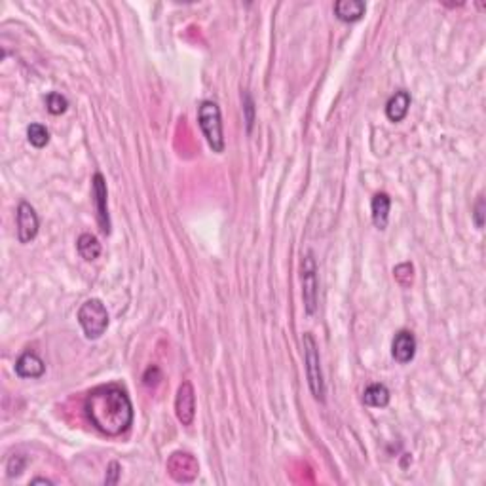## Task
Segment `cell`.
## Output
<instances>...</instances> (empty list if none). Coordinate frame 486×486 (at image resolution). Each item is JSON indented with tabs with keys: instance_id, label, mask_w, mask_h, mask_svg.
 <instances>
[{
	"instance_id": "obj_1",
	"label": "cell",
	"mask_w": 486,
	"mask_h": 486,
	"mask_svg": "<svg viewBox=\"0 0 486 486\" xmlns=\"http://www.w3.org/2000/svg\"><path fill=\"white\" fill-rule=\"evenodd\" d=\"M84 410L91 425L103 435L116 437L134 424V405L118 386H101L85 397Z\"/></svg>"
},
{
	"instance_id": "obj_2",
	"label": "cell",
	"mask_w": 486,
	"mask_h": 486,
	"mask_svg": "<svg viewBox=\"0 0 486 486\" xmlns=\"http://www.w3.org/2000/svg\"><path fill=\"white\" fill-rule=\"evenodd\" d=\"M78 323L84 331L85 338L97 340L109 327V312L99 298H90L80 306Z\"/></svg>"
},
{
	"instance_id": "obj_3",
	"label": "cell",
	"mask_w": 486,
	"mask_h": 486,
	"mask_svg": "<svg viewBox=\"0 0 486 486\" xmlns=\"http://www.w3.org/2000/svg\"><path fill=\"white\" fill-rule=\"evenodd\" d=\"M198 122L207 139V145L213 152L225 150V135H223V118H220L219 105L215 101H203L198 109Z\"/></svg>"
},
{
	"instance_id": "obj_4",
	"label": "cell",
	"mask_w": 486,
	"mask_h": 486,
	"mask_svg": "<svg viewBox=\"0 0 486 486\" xmlns=\"http://www.w3.org/2000/svg\"><path fill=\"white\" fill-rule=\"evenodd\" d=\"M304 363H306V374H308V384H310L312 395L317 401H325V382H323L321 372V359H319V350H317L316 338L310 333H304Z\"/></svg>"
},
{
	"instance_id": "obj_5",
	"label": "cell",
	"mask_w": 486,
	"mask_h": 486,
	"mask_svg": "<svg viewBox=\"0 0 486 486\" xmlns=\"http://www.w3.org/2000/svg\"><path fill=\"white\" fill-rule=\"evenodd\" d=\"M317 289H319V281H317V264L314 259V253L308 251L302 261V298H304V310L308 316H314L317 310Z\"/></svg>"
},
{
	"instance_id": "obj_6",
	"label": "cell",
	"mask_w": 486,
	"mask_h": 486,
	"mask_svg": "<svg viewBox=\"0 0 486 486\" xmlns=\"http://www.w3.org/2000/svg\"><path fill=\"white\" fill-rule=\"evenodd\" d=\"M167 471L177 482H192L198 477L200 466L194 456L189 452H175L167 460Z\"/></svg>"
},
{
	"instance_id": "obj_7",
	"label": "cell",
	"mask_w": 486,
	"mask_h": 486,
	"mask_svg": "<svg viewBox=\"0 0 486 486\" xmlns=\"http://www.w3.org/2000/svg\"><path fill=\"white\" fill-rule=\"evenodd\" d=\"M175 414L177 420L182 425H192L196 416V391L194 386L186 380L177 389L175 397Z\"/></svg>"
},
{
	"instance_id": "obj_8",
	"label": "cell",
	"mask_w": 486,
	"mask_h": 486,
	"mask_svg": "<svg viewBox=\"0 0 486 486\" xmlns=\"http://www.w3.org/2000/svg\"><path fill=\"white\" fill-rule=\"evenodd\" d=\"M38 234V215L35 207L21 201L18 207V237L21 243L32 242Z\"/></svg>"
},
{
	"instance_id": "obj_9",
	"label": "cell",
	"mask_w": 486,
	"mask_h": 486,
	"mask_svg": "<svg viewBox=\"0 0 486 486\" xmlns=\"http://www.w3.org/2000/svg\"><path fill=\"white\" fill-rule=\"evenodd\" d=\"M107 182L101 173L93 175V201H95V209H97V220L103 234H110V217L109 206H107Z\"/></svg>"
},
{
	"instance_id": "obj_10",
	"label": "cell",
	"mask_w": 486,
	"mask_h": 486,
	"mask_svg": "<svg viewBox=\"0 0 486 486\" xmlns=\"http://www.w3.org/2000/svg\"><path fill=\"white\" fill-rule=\"evenodd\" d=\"M391 355L397 363H410L416 355V338L410 331H399L391 344Z\"/></svg>"
},
{
	"instance_id": "obj_11",
	"label": "cell",
	"mask_w": 486,
	"mask_h": 486,
	"mask_svg": "<svg viewBox=\"0 0 486 486\" xmlns=\"http://www.w3.org/2000/svg\"><path fill=\"white\" fill-rule=\"evenodd\" d=\"M46 372V364L35 352H25L16 361V374L19 378H40Z\"/></svg>"
},
{
	"instance_id": "obj_12",
	"label": "cell",
	"mask_w": 486,
	"mask_h": 486,
	"mask_svg": "<svg viewBox=\"0 0 486 486\" xmlns=\"http://www.w3.org/2000/svg\"><path fill=\"white\" fill-rule=\"evenodd\" d=\"M408 109H410V95H408V91L399 90L389 97L388 105H386V116H388L389 122L397 124V122L405 120Z\"/></svg>"
},
{
	"instance_id": "obj_13",
	"label": "cell",
	"mask_w": 486,
	"mask_h": 486,
	"mask_svg": "<svg viewBox=\"0 0 486 486\" xmlns=\"http://www.w3.org/2000/svg\"><path fill=\"white\" fill-rule=\"evenodd\" d=\"M364 8L367 6L361 0H338L334 4V13L344 23H353V21H359L363 18Z\"/></svg>"
},
{
	"instance_id": "obj_14",
	"label": "cell",
	"mask_w": 486,
	"mask_h": 486,
	"mask_svg": "<svg viewBox=\"0 0 486 486\" xmlns=\"http://www.w3.org/2000/svg\"><path fill=\"white\" fill-rule=\"evenodd\" d=\"M389 207H391V198L386 192H380L372 198L371 211H372V223L378 230H386L389 219Z\"/></svg>"
},
{
	"instance_id": "obj_15",
	"label": "cell",
	"mask_w": 486,
	"mask_h": 486,
	"mask_svg": "<svg viewBox=\"0 0 486 486\" xmlns=\"http://www.w3.org/2000/svg\"><path fill=\"white\" fill-rule=\"evenodd\" d=\"M363 403L369 407L384 408L389 405V389L384 384H371L364 389Z\"/></svg>"
},
{
	"instance_id": "obj_16",
	"label": "cell",
	"mask_w": 486,
	"mask_h": 486,
	"mask_svg": "<svg viewBox=\"0 0 486 486\" xmlns=\"http://www.w3.org/2000/svg\"><path fill=\"white\" fill-rule=\"evenodd\" d=\"M76 249H78V255L84 259V261L91 262L99 259L101 255V243L93 234H82L76 242Z\"/></svg>"
},
{
	"instance_id": "obj_17",
	"label": "cell",
	"mask_w": 486,
	"mask_h": 486,
	"mask_svg": "<svg viewBox=\"0 0 486 486\" xmlns=\"http://www.w3.org/2000/svg\"><path fill=\"white\" fill-rule=\"evenodd\" d=\"M27 139L35 148H44L49 143V131L42 124H30L27 128Z\"/></svg>"
},
{
	"instance_id": "obj_18",
	"label": "cell",
	"mask_w": 486,
	"mask_h": 486,
	"mask_svg": "<svg viewBox=\"0 0 486 486\" xmlns=\"http://www.w3.org/2000/svg\"><path fill=\"white\" fill-rule=\"evenodd\" d=\"M69 107V101L61 93H57V91H52V93H48V97H46V109H48L49 114L54 116H59L63 114L65 110H67Z\"/></svg>"
},
{
	"instance_id": "obj_19",
	"label": "cell",
	"mask_w": 486,
	"mask_h": 486,
	"mask_svg": "<svg viewBox=\"0 0 486 486\" xmlns=\"http://www.w3.org/2000/svg\"><path fill=\"white\" fill-rule=\"evenodd\" d=\"M413 272H414L413 264L405 262V264H399V266L395 268L393 275H395V280L399 281L403 287H408L410 283H413Z\"/></svg>"
},
{
	"instance_id": "obj_20",
	"label": "cell",
	"mask_w": 486,
	"mask_h": 486,
	"mask_svg": "<svg viewBox=\"0 0 486 486\" xmlns=\"http://www.w3.org/2000/svg\"><path fill=\"white\" fill-rule=\"evenodd\" d=\"M118 477H120V463L110 462L109 475L105 477V482H107V485H116V482H118Z\"/></svg>"
},
{
	"instance_id": "obj_21",
	"label": "cell",
	"mask_w": 486,
	"mask_h": 486,
	"mask_svg": "<svg viewBox=\"0 0 486 486\" xmlns=\"http://www.w3.org/2000/svg\"><path fill=\"white\" fill-rule=\"evenodd\" d=\"M482 215H485V198L480 196L479 201H477V206H475V225H477V228H482V226H485Z\"/></svg>"
},
{
	"instance_id": "obj_22",
	"label": "cell",
	"mask_w": 486,
	"mask_h": 486,
	"mask_svg": "<svg viewBox=\"0 0 486 486\" xmlns=\"http://www.w3.org/2000/svg\"><path fill=\"white\" fill-rule=\"evenodd\" d=\"M245 110H247V126H249L251 131V128H253V101L247 93H245Z\"/></svg>"
},
{
	"instance_id": "obj_23",
	"label": "cell",
	"mask_w": 486,
	"mask_h": 486,
	"mask_svg": "<svg viewBox=\"0 0 486 486\" xmlns=\"http://www.w3.org/2000/svg\"><path fill=\"white\" fill-rule=\"evenodd\" d=\"M30 485H52V480H48V479H32V480H30Z\"/></svg>"
}]
</instances>
